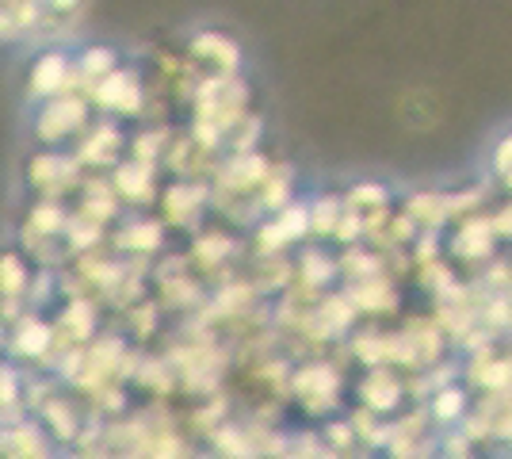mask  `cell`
I'll return each mask as SVG.
<instances>
[{"instance_id": "obj_11", "label": "cell", "mask_w": 512, "mask_h": 459, "mask_svg": "<svg viewBox=\"0 0 512 459\" xmlns=\"http://www.w3.org/2000/svg\"><path fill=\"white\" fill-rule=\"evenodd\" d=\"M119 245L123 249H142V253H153L161 245V222H134L119 234Z\"/></svg>"}, {"instance_id": "obj_19", "label": "cell", "mask_w": 512, "mask_h": 459, "mask_svg": "<svg viewBox=\"0 0 512 459\" xmlns=\"http://www.w3.org/2000/svg\"><path fill=\"white\" fill-rule=\"evenodd\" d=\"M509 440H512V421H509Z\"/></svg>"}, {"instance_id": "obj_1", "label": "cell", "mask_w": 512, "mask_h": 459, "mask_svg": "<svg viewBox=\"0 0 512 459\" xmlns=\"http://www.w3.org/2000/svg\"><path fill=\"white\" fill-rule=\"evenodd\" d=\"M88 119L85 111V100H77V96H54V100H46V108L39 111V138L43 142H62L65 134L81 131Z\"/></svg>"}, {"instance_id": "obj_15", "label": "cell", "mask_w": 512, "mask_h": 459, "mask_svg": "<svg viewBox=\"0 0 512 459\" xmlns=\"http://www.w3.org/2000/svg\"><path fill=\"white\" fill-rule=\"evenodd\" d=\"M27 287V268L20 257H0V291L4 295H23Z\"/></svg>"}, {"instance_id": "obj_14", "label": "cell", "mask_w": 512, "mask_h": 459, "mask_svg": "<svg viewBox=\"0 0 512 459\" xmlns=\"http://www.w3.org/2000/svg\"><path fill=\"white\" fill-rule=\"evenodd\" d=\"M107 73H115V54L104 50V46H96V50H85V58H81V77H88L92 85L107 77Z\"/></svg>"}, {"instance_id": "obj_18", "label": "cell", "mask_w": 512, "mask_h": 459, "mask_svg": "<svg viewBox=\"0 0 512 459\" xmlns=\"http://www.w3.org/2000/svg\"><path fill=\"white\" fill-rule=\"evenodd\" d=\"M493 169L505 176L512 169V134H505L501 142H497V150H493Z\"/></svg>"}, {"instance_id": "obj_4", "label": "cell", "mask_w": 512, "mask_h": 459, "mask_svg": "<svg viewBox=\"0 0 512 459\" xmlns=\"http://www.w3.org/2000/svg\"><path fill=\"white\" fill-rule=\"evenodd\" d=\"M192 58L211 62L218 73H237V66H241V46L230 35H222V31H199L192 39Z\"/></svg>"}, {"instance_id": "obj_8", "label": "cell", "mask_w": 512, "mask_h": 459, "mask_svg": "<svg viewBox=\"0 0 512 459\" xmlns=\"http://www.w3.org/2000/svg\"><path fill=\"white\" fill-rule=\"evenodd\" d=\"M115 184H119V192L134 203H146L153 192V173L150 165H119V173H115Z\"/></svg>"}, {"instance_id": "obj_7", "label": "cell", "mask_w": 512, "mask_h": 459, "mask_svg": "<svg viewBox=\"0 0 512 459\" xmlns=\"http://www.w3.org/2000/svg\"><path fill=\"white\" fill-rule=\"evenodd\" d=\"M406 215L417 226H425V230H436L440 222L448 219V199L444 196H409V203H406Z\"/></svg>"}, {"instance_id": "obj_13", "label": "cell", "mask_w": 512, "mask_h": 459, "mask_svg": "<svg viewBox=\"0 0 512 459\" xmlns=\"http://www.w3.org/2000/svg\"><path fill=\"white\" fill-rule=\"evenodd\" d=\"M463 410H467V398H463L459 387H444V391L432 398V414L440 417V421H459Z\"/></svg>"}, {"instance_id": "obj_6", "label": "cell", "mask_w": 512, "mask_h": 459, "mask_svg": "<svg viewBox=\"0 0 512 459\" xmlns=\"http://www.w3.org/2000/svg\"><path fill=\"white\" fill-rule=\"evenodd\" d=\"M493 249V222H467L455 234V253H463L467 261H482Z\"/></svg>"}, {"instance_id": "obj_16", "label": "cell", "mask_w": 512, "mask_h": 459, "mask_svg": "<svg viewBox=\"0 0 512 459\" xmlns=\"http://www.w3.org/2000/svg\"><path fill=\"white\" fill-rule=\"evenodd\" d=\"M62 211L58 207H50V203H43L39 211H35V230L39 234H62Z\"/></svg>"}, {"instance_id": "obj_9", "label": "cell", "mask_w": 512, "mask_h": 459, "mask_svg": "<svg viewBox=\"0 0 512 459\" xmlns=\"http://www.w3.org/2000/svg\"><path fill=\"white\" fill-rule=\"evenodd\" d=\"M306 211H310V230H314L318 238H333V230H337V222H341V215H344V203L333 196H318Z\"/></svg>"}, {"instance_id": "obj_17", "label": "cell", "mask_w": 512, "mask_h": 459, "mask_svg": "<svg viewBox=\"0 0 512 459\" xmlns=\"http://www.w3.org/2000/svg\"><path fill=\"white\" fill-rule=\"evenodd\" d=\"M310 272V284H325L333 272H337V264H325V257L318 253H310V257H302V276Z\"/></svg>"}, {"instance_id": "obj_5", "label": "cell", "mask_w": 512, "mask_h": 459, "mask_svg": "<svg viewBox=\"0 0 512 459\" xmlns=\"http://www.w3.org/2000/svg\"><path fill=\"white\" fill-rule=\"evenodd\" d=\"M360 394H363V402H367L371 410H379V414H383V410H390V406H398V398H402V383H398L390 372H383V368H379V372L363 383Z\"/></svg>"}, {"instance_id": "obj_3", "label": "cell", "mask_w": 512, "mask_h": 459, "mask_svg": "<svg viewBox=\"0 0 512 459\" xmlns=\"http://www.w3.org/2000/svg\"><path fill=\"white\" fill-rule=\"evenodd\" d=\"M92 100L100 104V108L107 111H138V104H142V85H138V77L134 73H107V77H100L96 85H92Z\"/></svg>"}, {"instance_id": "obj_10", "label": "cell", "mask_w": 512, "mask_h": 459, "mask_svg": "<svg viewBox=\"0 0 512 459\" xmlns=\"http://www.w3.org/2000/svg\"><path fill=\"white\" fill-rule=\"evenodd\" d=\"M386 203H390V192H386L383 184H356V188L344 196V207H352V211H360V215L383 211Z\"/></svg>"}, {"instance_id": "obj_2", "label": "cell", "mask_w": 512, "mask_h": 459, "mask_svg": "<svg viewBox=\"0 0 512 459\" xmlns=\"http://www.w3.org/2000/svg\"><path fill=\"white\" fill-rule=\"evenodd\" d=\"M73 62L65 58L62 50H46L43 58L31 66V92L35 96H43V100H54V96H62L73 88Z\"/></svg>"}, {"instance_id": "obj_12", "label": "cell", "mask_w": 512, "mask_h": 459, "mask_svg": "<svg viewBox=\"0 0 512 459\" xmlns=\"http://www.w3.org/2000/svg\"><path fill=\"white\" fill-rule=\"evenodd\" d=\"M260 203H264V211H283V207H291V176L279 173V176H264V192H260Z\"/></svg>"}]
</instances>
